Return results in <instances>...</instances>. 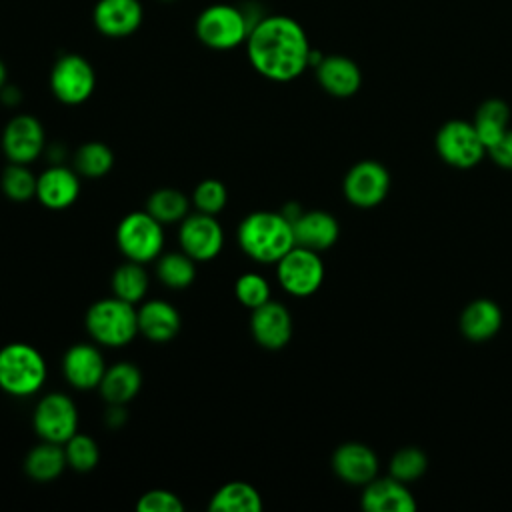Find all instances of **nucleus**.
<instances>
[{
    "mask_svg": "<svg viewBox=\"0 0 512 512\" xmlns=\"http://www.w3.org/2000/svg\"><path fill=\"white\" fill-rule=\"evenodd\" d=\"M68 466L64 444L42 440L24 458L26 474L36 482H52L56 480L64 468Z\"/></svg>",
    "mask_w": 512,
    "mask_h": 512,
    "instance_id": "25",
    "label": "nucleus"
},
{
    "mask_svg": "<svg viewBox=\"0 0 512 512\" xmlns=\"http://www.w3.org/2000/svg\"><path fill=\"white\" fill-rule=\"evenodd\" d=\"M114 166V154L104 142H84L74 152V170L84 178H102Z\"/></svg>",
    "mask_w": 512,
    "mask_h": 512,
    "instance_id": "31",
    "label": "nucleus"
},
{
    "mask_svg": "<svg viewBox=\"0 0 512 512\" xmlns=\"http://www.w3.org/2000/svg\"><path fill=\"white\" fill-rule=\"evenodd\" d=\"M276 278L284 292L296 298H306L322 286L324 262L318 252L294 246L276 262Z\"/></svg>",
    "mask_w": 512,
    "mask_h": 512,
    "instance_id": "8",
    "label": "nucleus"
},
{
    "mask_svg": "<svg viewBox=\"0 0 512 512\" xmlns=\"http://www.w3.org/2000/svg\"><path fill=\"white\" fill-rule=\"evenodd\" d=\"M178 242L180 248L196 262H210L224 246V230L216 216L196 210L180 222Z\"/></svg>",
    "mask_w": 512,
    "mask_h": 512,
    "instance_id": "12",
    "label": "nucleus"
},
{
    "mask_svg": "<svg viewBox=\"0 0 512 512\" xmlns=\"http://www.w3.org/2000/svg\"><path fill=\"white\" fill-rule=\"evenodd\" d=\"M46 136L38 118L30 114L14 116L2 132V152L10 162L32 164L44 150Z\"/></svg>",
    "mask_w": 512,
    "mask_h": 512,
    "instance_id": "13",
    "label": "nucleus"
},
{
    "mask_svg": "<svg viewBox=\"0 0 512 512\" xmlns=\"http://www.w3.org/2000/svg\"><path fill=\"white\" fill-rule=\"evenodd\" d=\"M434 146L444 164L460 170L478 166L486 156V146L482 144L474 124L466 120L444 122L436 132Z\"/></svg>",
    "mask_w": 512,
    "mask_h": 512,
    "instance_id": "7",
    "label": "nucleus"
},
{
    "mask_svg": "<svg viewBox=\"0 0 512 512\" xmlns=\"http://www.w3.org/2000/svg\"><path fill=\"white\" fill-rule=\"evenodd\" d=\"M112 294L120 300H126L130 304H138L144 300L148 292V274L144 270V264L126 260L120 264L110 280Z\"/></svg>",
    "mask_w": 512,
    "mask_h": 512,
    "instance_id": "28",
    "label": "nucleus"
},
{
    "mask_svg": "<svg viewBox=\"0 0 512 512\" xmlns=\"http://www.w3.org/2000/svg\"><path fill=\"white\" fill-rule=\"evenodd\" d=\"M164 2H174V0H164Z\"/></svg>",
    "mask_w": 512,
    "mask_h": 512,
    "instance_id": "40",
    "label": "nucleus"
},
{
    "mask_svg": "<svg viewBox=\"0 0 512 512\" xmlns=\"http://www.w3.org/2000/svg\"><path fill=\"white\" fill-rule=\"evenodd\" d=\"M142 388V374L132 362H116L100 380V394L108 404H128Z\"/></svg>",
    "mask_w": 512,
    "mask_h": 512,
    "instance_id": "24",
    "label": "nucleus"
},
{
    "mask_svg": "<svg viewBox=\"0 0 512 512\" xmlns=\"http://www.w3.org/2000/svg\"><path fill=\"white\" fill-rule=\"evenodd\" d=\"M262 508L260 492L248 482H228L220 486L210 502V512H258Z\"/></svg>",
    "mask_w": 512,
    "mask_h": 512,
    "instance_id": "26",
    "label": "nucleus"
},
{
    "mask_svg": "<svg viewBox=\"0 0 512 512\" xmlns=\"http://www.w3.org/2000/svg\"><path fill=\"white\" fill-rule=\"evenodd\" d=\"M6 78H8V72H6V66H4V62L0 60V90L6 86Z\"/></svg>",
    "mask_w": 512,
    "mask_h": 512,
    "instance_id": "39",
    "label": "nucleus"
},
{
    "mask_svg": "<svg viewBox=\"0 0 512 512\" xmlns=\"http://www.w3.org/2000/svg\"><path fill=\"white\" fill-rule=\"evenodd\" d=\"M314 70L322 90L336 98L354 96L362 84V72L358 64L342 54L324 56Z\"/></svg>",
    "mask_w": 512,
    "mask_h": 512,
    "instance_id": "20",
    "label": "nucleus"
},
{
    "mask_svg": "<svg viewBox=\"0 0 512 512\" xmlns=\"http://www.w3.org/2000/svg\"><path fill=\"white\" fill-rule=\"evenodd\" d=\"M64 452H66L68 466H72L78 472L92 470L100 460V450L96 440L78 432L64 442Z\"/></svg>",
    "mask_w": 512,
    "mask_h": 512,
    "instance_id": "34",
    "label": "nucleus"
},
{
    "mask_svg": "<svg viewBox=\"0 0 512 512\" xmlns=\"http://www.w3.org/2000/svg\"><path fill=\"white\" fill-rule=\"evenodd\" d=\"M96 88L92 64L80 54L60 56L50 72V90L62 104L76 106L86 102Z\"/></svg>",
    "mask_w": 512,
    "mask_h": 512,
    "instance_id": "9",
    "label": "nucleus"
},
{
    "mask_svg": "<svg viewBox=\"0 0 512 512\" xmlns=\"http://www.w3.org/2000/svg\"><path fill=\"white\" fill-rule=\"evenodd\" d=\"M164 224L158 222L148 210L126 214L116 228V244L126 260L140 264L152 262L164 248Z\"/></svg>",
    "mask_w": 512,
    "mask_h": 512,
    "instance_id": "6",
    "label": "nucleus"
},
{
    "mask_svg": "<svg viewBox=\"0 0 512 512\" xmlns=\"http://www.w3.org/2000/svg\"><path fill=\"white\" fill-rule=\"evenodd\" d=\"M32 426L42 440L64 444L78 432V408L68 394L50 392L36 404Z\"/></svg>",
    "mask_w": 512,
    "mask_h": 512,
    "instance_id": "10",
    "label": "nucleus"
},
{
    "mask_svg": "<svg viewBox=\"0 0 512 512\" xmlns=\"http://www.w3.org/2000/svg\"><path fill=\"white\" fill-rule=\"evenodd\" d=\"M472 124L488 150L510 128V108L500 98H488L476 108Z\"/></svg>",
    "mask_w": 512,
    "mask_h": 512,
    "instance_id": "27",
    "label": "nucleus"
},
{
    "mask_svg": "<svg viewBox=\"0 0 512 512\" xmlns=\"http://www.w3.org/2000/svg\"><path fill=\"white\" fill-rule=\"evenodd\" d=\"M310 50L304 28L282 14L258 18L246 38L252 68L272 82L298 78L310 66Z\"/></svg>",
    "mask_w": 512,
    "mask_h": 512,
    "instance_id": "1",
    "label": "nucleus"
},
{
    "mask_svg": "<svg viewBox=\"0 0 512 512\" xmlns=\"http://www.w3.org/2000/svg\"><path fill=\"white\" fill-rule=\"evenodd\" d=\"M234 294H236V300L244 308L254 310L270 300V284L262 274L246 272V274L238 276V280L234 284Z\"/></svg>",
    "mask_w": 512,
    "mask_h": 512,
    "instance_id": "35",
    "label": "nucleus"
},
{
    "mask_svg": "<svg viewBox=\"0 0 512 512\" xmlns=\"http://www.w3.org/2000/svg\"><path fill=\"white\" fill-rule=\"evenodd\" d=\"M458 326L466 340L486 342L498 334L502 326V310L490 298H476L464 306Z\"/></svg>",
    "mask_w": 512,
    "mask_h": 512,
    "instance_id": "23",
    "label": "nucleus"
},
{
    "mask_svg": "<svg viewBox=\"0 0 512 512\" xmlns=\"http://www.w3.org/2000/svg\"><path fill=\"white\" fill-rule=\"evenodd\" d=\"M236 236L242 252L260 264H276L296 246L292 222L282 212L272 210L248 214L240 222Z\"/></svg>",
    "mask_w": 512,
    "mask_h": 512,
    "instance_id": "2",
    "label": "nucleus"
},
{
    "mask_svg": "<svg viewBox=\"0 0 512 512\" xmlns=\"http://www.w3.org/2000/svg\"><path fill=\"white\" fill-rule=\"evenodd\" d=\"M390 190V172L378 160H360L344 176V198L356 208L378 206Z\"/></svg>",
    "mask_w": 512,
    "mask_h": 512,
    "instance_id": "11",
    "label": "nucleus"
},
{
    "mask_svg": "<svg viewBox=\"0 0 512 512\" xmlns=\"http://www.w3.org/2000/svg\"><path fill=\"white\" fill-rule=\"evenodd\" d=\"M182 326L180 312L166 300H146L138 308V332L152 342L172 340Z\"/></svg>",
    "mask_w": 512,
    "mask_h": 512,
    "instance_id": "22",
    "label": "nucleus"
},
{
    "mask_svg": "<svg viewBox=\"0 0 512 512\" xmlns=\"http://www.w3.org/2000/svg\"><path fill=\"white\" fill-rule=\"evenodd\" d=\"M334 474L352 486H366L378 476V458L362 442H344L332 454Z\"/></svg>",
    "mask_w": 512,
    "mask_h": 512,
    "instance_id": "16",
    "label": "nucleus"
},
{
    "mask_svg": "<svg viewBox=\"0 0 512 512\" xmlns=\"http://www.w3.org/2000/svg\"><path fill=\"white\" fill-rule=\"evenodd\" d=\"M256 22L232 4H212L204 8L194 24L198 40L212 50H232L246 42Z\"/></svg>",
    "mask_w": 512,
    "mask_h": 512,
    "instance_id": "5",
    "label": "nucleus"
},
{
    "mask_svg": "<svg viewBox=\"0 0 512 512\" xmlns=\"http://www.w3.org/2000/svg\"><path fill=\"white\" fill-rule=\"evenodd\" d=\"M292 328L290 310L276 300H268L252 310L250 332L254 340L266 350L284 348L292 338Z\"/></svg>",
    "mask_w": 512,
    "mask_h": 512,
    "instance_id": "14",
    "label": "nucleus"
},
{
    "mask_svg": "<svg viewBox=\"0 0 512 512\" xmlns=\"http://www.w3.org/2000/svg\"><path fill=\"white\" fill-rule=\"evenodd\" d=\"M226 202H228V190L216 178L202 180L192 192V204L196 206L198 212H204V214H212V216L220 214Z\"/></svg>",
    "mask_w": 512,
    "mask_h": 512,
    "instance_id": "36",
    "label": "nucleus"
},
{
    "mask_svg": "<svg viewBox=\"0 0 512 512\" xmlns=\"http://www.w3.org/2000/svg\"><path fill=\"white\" fill-rule=\"evenodd\" d=\"M426 468H428V458L416 446H406V448L396 450L388 464L390 476L404 484L418 480L426 472Z\"/></svg>",
    "mask_w": 512,
    "mask_h": 512,
    "instance_id": "33",
    "label": "nucleus"
},
{
    "mask_svg": "<svg viewBox=\"0 0 512 512\" xmlns=\"http://www.w3.org/2000/svg\"><path fill=\"white\" fill-rule=\"evenodd\" d=\"M292 230L296 246H304L314 252L332 248L340 236L338 220L324 210H302V214L292 222Z\"/></svg>",
    "mask_w": 512,
    "mask_h": 512,
    "instance_id": "21",
    "label": "nucleus"
},
{
    "mask_svg": "<svg viewBox=\"0 0 512 512\" xmlns=\"http://www.w3.org/2000/svg\"><path fill=\"white\" fill-rule=\"evenodd\" d=\"M486 154L504 170H512V128H508L498 142H494Z\"/></svg>",
    "mask_w": 512,
    "mask_h": 512,
    "instance_id": "38",
    "label": "nucleus"
},
{
    "mask_svg": "<svg viewBox=\"0 0 512 512\" xmlns=\"http://www.w3.org/2000/svg\"><path fill=\"white\" fill-rule=\"evenodd\" d=\"M106 368L108 366L102 352L88 342H78L70 346L62 358L64 378L76 390L98 388Z\"/></svg>",
    "mask_w": 512,
    "mask_h": 512,
    "instance_id": "15",
    "label": "nucleus"
},
{
    "mask_svg": "<svg viewBox=\"0 0 512 512\" xmlns=\"http://www.w3.org/2000/svg\"><path fill=\"white\" fill-rule=\"evenodd\" d=\"M36 182H38V176L32 174L28 164H18V162H10L4 168L0 178L2 192L14 202H24L36 196Z\"/></svg>",
    "mask_w": 512,
    "mask_h": 512,
    "instance_id": "32",
    "label": "nucleus"
},
{
    "mask_svg": "<svg viewBox=\"0 0 512 512\" xmlns=\"http://www.w3.org/2000/svg\"><path fill=\"white\" fill-rule=\"evenodd\" d=\"M84 324L94 342L108 348H120L132 342L138 334V310L134 304L112 294L110 298L96 300L88 308Z\"/></svg>",
    "mask_w": 512,
    "mask_h": 512,
    "instance_id": "4",
    "label": "nucleus"
},
{
    "mask_svg": "<svg viewBox=\"0 0 512 512\" xmlns=\"http://www.w3.org/2000/svg\"><path fill=\"white\" fill-rule=\"evenodd\" d=\"M140 0H98L92 12L94 26L108 38H124L134 34L142 24Z\"/></svg>",
    "mask_w": 512,
    "mask_h": 512,
    "instance_id": "17",
    "label": "nucleus"
},
{
    "mask_svg": "<svg viewBox=\"0 0 512 512\" xmlns=\"http://www.w3.org/2000/svg\"><path fill=\"white\" fill-rule=\"evenodd\" d=\"M156 276L164 286L172 290H184L196 278V260L190 258L184 250L164 252L158 256Z\"/></svg>",
    "mask_w": 512,
    "mask_h": 512,
    "instance_id": "29",
    "label": "nucleus"
},
{
    "mask_svg": "<svg viewBox=\"0 0 512 512\" xmlns=\"http://www.w3.org/2000/svg\"><path fill=\"white\" fill-rule=\"evenodd\" d=\"M44 356L26 342H10L0 348V390L22 398L36 394L46 382Z\"/></svg>",
    "mask_w": 512,
    "mask_h": 512,
    "instance_id": "3",
    "label": "nucleus"
},
{
    "mask_svg": "<svg viewBox=\"0 0 512 512\" xmlns=\"http://www.w3.org/2000/svg\"><path fill=\"white\" fill-rule=\"evenodd\" d=\"M80 196V174L74 168L54 164L36 182V198L50 210H64Z\"/></svg>",
    "mask_w": 512,
    "mask_h": 512,
    "instance_id": "18",
    "label": "nucleus"
},
{
    "mask_svg": "<svg viewBox=\"0 0 512 512\" xmlns=\"http://www.w3.org/2000/svg\"><path fill=\"white\" fill-rule=\"evenodd\" d=\"M360 506L366 512H414L416 500L408 486L390 474L386 478H374L362 486Z\"/></svg>",
    "mask_w": 512,
    "mask_h": 512,
    "instance_id": "19",
    "label": "nucleus"
},
{
    "mask_svg": "<svg viewBox=\"0 0 512 512\" xmlns=\"http://www.w3.org/2000/svg\"><path fill=\"white\" fill-rule=\"evenodd\" d=\"M146 210L162 224L182 222L188 216L190 202L176 188H158L146 200Z\"/></svg>",
    "mask_w": 512,
    "mask_h": 512,
    "instance_id": "30",
    "label": "nucleus"
},
{
    "mask_svg": "<svg viewBox=\"0 0 512 512\" xmlns=\"http://www.w3.org/2000/svg\"><path fill=\"white\" fill-rule=\"evenodd\" d=\"M138 512H182L184 502L170 490L154 488L140 496L136 502Z\"/></svg>",
    "mask_w": 512,
    "mask_h": 512,
    "instance_id": "37",
    "label": "nucleus"
}]
</instances>
